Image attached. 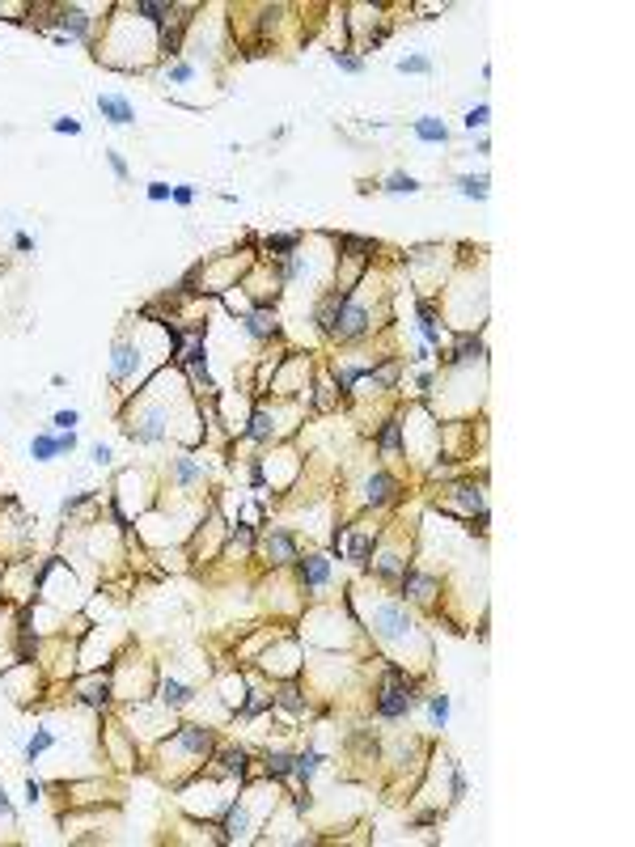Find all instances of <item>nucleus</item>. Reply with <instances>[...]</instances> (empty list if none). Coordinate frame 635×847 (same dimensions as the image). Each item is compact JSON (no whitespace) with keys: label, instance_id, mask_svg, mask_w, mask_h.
<instances>
[{"label":"nucleus","instance_id":"nucleus-1","mask_svg":"<svg viewBox=\"0 0 635 847\" xmlns=\"http://www.w3.org/2000/svg\"><path fill=\"white\" fill-rule=\"evenodd\" d=\"M415 703H420V695H415L411 678H407L403 669L390 665L386 678H381V686H377V699H373L377 716H381V720H403V716H411Z\"/></svg>","mask_w":635,"mask_h":847},{"label":"nucleus","instance_id":"nucleus-2","mask_svg":"<svg viewBox=\"0 0 635 847\" xmlns=\"http://www.w3.org/2000/svg\"><path fill=\"white\" fill-rule=\"evenodd\" d=\"M368 331H373L368 305H360V301L347 293V301L339 305V314H335V322L326 326V335H335L339 343H352V339H360V335H368Z\"/></svg>","mask_w":635,"mask_h":847},{"label":"nucleus","instance_id":"nucleus-3","mask_svg":"<svg viewBox=\"0 0 635 847\" xmlns=\"http://www.w3.org/2000/svg\"><path fill=\"white\" fill-rule=\"evenodd\" d=\"M373 636L386 640V644H407L415 636V623H411V615L403 606H381L373 615Z\"/></svg>","mask_w":635,"mask_h":847},{"label":"nucleus","instance_id":"nucleus-4","mask_svg":"<svg viewBox=\"0 0 635 847\" xmlns=\"http://www.w3.org/2000/svg\"><path fill=\"white\" fill-rule=\"evenodd\" d=\"M72 449H76V436H72V432H60V436H55V432H39V436L30 441V458H34V462H51L55 453H72Z\"/></svg>","mask_w":635,"mask_h":847},{"label":"nucleus","instance_id":"nucleus-5","mask_svg":"<svg viewBox=\"0 0 635 847\" xmlns=\"http://www.w3.org/2000/svg\"><path fill=\"white\" fill-rule=\"evenodd\" d=\"M394 496H399V479H394V474L377 470V474H368V479H364V505L381 509V505H390Z\"/></svg>","mask_w":635,"mask_h":847},{"label":"nucleus","instance_id":"nucleus-6","mask_svg":"<svg viewBox=\"0 0 635 847\" xmlns=\"http://www.w3.org/2000/svg\"><path fill=\"white\" fill-rule=\"evenodd\" d=\"M98 110H102V119H110L114 128H132V124H136L132 102L119 98V93H98Z\"/></svg>","mask_w":635,"mask_h":847},{"label":"nucleus","instance_id":"nucleus-7","mask_svg":"<svg viewBox=\"0 0 635 847\" xmlns=\"http://www.w3.org/2000/svg\"><path fill=\"white\" fill-rule=\"evenodd\" d=\"M470 360H483V343H479L474 335H462V339L445 352V365L457 369V365H470Z\"/></svg>","mask_w":635,"mask_h":847},{"label":"nucleus","instance_id":"nucleus-8","mask_svg":"<svg viewBox=\"0 0 635 847\" xmlns=\"http://www.w3.org/2000/svg\"><path fill=\"white\" fill-rule=\"evenodd\" d=\"M263 555H267V563H288V559H297V547L284 530H272L263 538Z\"/></svg>","mask_w":635,"mask_h":847},{"label":"nucleus","instance_id":"nucleus-9","mask_svg":"<svg viewBox=\"0 0 635 847\" xmlns=\"http://www.w3.org/2000/svg\"><path fill=\"white\" fill-rule=\"evenodd\" d=\"M399 580H403V593L415 597V601H432V593H436V576H424V572H415V568H407Z\"/></svg>","mask_w":635,"mask_h":847},{"label":"nucleus","instance_id":"nucleus-10","mask_svg":"<svg viewBox=\"0 0 635 847\" xmlns=\"http://www.w3.org/2000/svg\"><path fill=\"white\" fill-rule=\"evenodd\" d=\"M241 326H246V335H250V339H272V335L280 331V326H276V314H272L267 305H263V309H254V314H246V318H241Z\"/></svg>","mask_w":635,"mask_h":847},{"label":"nucleus","instance_id":"nucleus-11","mask_svg":"<svg viewBox=\"0 0 635 847\" xmlns=\"http://www.w3.org/2000/svg\"><path fill=\"white\" fill-rule=\"evenodd\" d=\"M411 128H415V136H420L424 145H445V140H449V128L441 124L436 114H420V119H415Z\"/></svg>","mask_w":635,"mask_h":847},{"label":"nucleus","instance_id":"nucleus-12","mask_svg":"<svg viewBox=\"0 0 635 847\" xmlns=\"http://www.w3.org/2000/svg\"><path fill=\"white\" fill-rule=\"evenodd\" d=\"M335 542H343V551H347V559H356V563H364L368 555H373V542H377V534L373 530H364V534H352V538H343V534H335Z\"/></svg>","mask_w":635,"mask_h":847},{"label":"nucleus","instance_id":"nucleus-13","mask_svg":"<svg viewBox=\"0 0 635 847\" xmlns=\"http://www.w3.org/2000/svg\"><path fill=\"white\" fill-rule=\"evenodd\" d=\"M301 580H305L309 589H322V585L330 580V559H326V555H309V559H301Z\"/></svg>","mask_w":635,"mask_h":847},{"label":"nucleus","instance_id":"nucleus-14","mask_svg":"<svg viewBox=\"0 0 635 847\" xmlns=\"http://www.w3.org/2000/svg\"><path fill=\"white\" fill-rule=\"evenodd\" d=\"M420 335H424L428 347H441V343H445V326L436 322V309H432V305H420Z\"/></svg>","mask_w":635,"mask_h":847},{"label":"nucleus","instance_id":"nucleus-15","mask_svg":"<svg viewBox=\"0 0 635 847\" xmlns=\"http://www.w3.org/2000/svg\"><path fill=\"white\" fill-rule=\"evenodd\" d=\"M216 763H220V775H229V780H241V775H246V750H241V746H237V750H220Z\"/></svg>","mask_w":635,"mask_h":847},{"label":"nucleus","instance_id":"nucleus-16","mask_svg":"<svg viewBox=\"0 0 635 847\" xmlns=\"http://www.w3.org/2000/svg\"><path fill=\"white\" fill-rule=\"evenodd\" d=\"M377 445H381V453H399V449H403V420H386Z\"/></svg>","mask_w":635,"mask_h":847},{"label":"nucleus","instance_id":"nucleus-17","mask_svg":"<svg viewBox=\"0 0 635 847\" xmlns=\"http://www.w3.org/2000/svg\"><path fill=\"white\" fill-rule=\"evenodd\" d=\"M263 771H267V780L293 775V754H284V750H267V759H263Z\"/></svg>","mask_w":635,"mask_h":847},{"label":"nucleus","instance_id":"nucleus-18","mask_svg":"<svg viewBox=\"0 0 635 847\" xmlns=\"http://www.w3.org/2000/svg\"><path fill=\"white\" fill-rule=\"evenodd\" d=\"M297 246H301V233H276V237H267V241H263V251H267V255H276V259H284V255H288V251H297Z\"/></svg>","mask_w":635,"mask_h":847},{"label":"nucleus","instance_id":"nucleus-19","mask_svg":"<svg viewBox=\"0 0 635 847\" xmlns=\"http://www.w3.org/2000/svg\"><path fill=\"white\" fill-rule=\"evenodd\" d=\"M60 26H64L68 34H76V39L89 34V18H85V9H60Z\"/></svg>","mask_w":635,"mask_h":847},{"label":"nucleus","instance_id":"nucleus-20","mask_svg":"<svg viewBox=\"0 0 635 847\" xmlns=\"http://www.w3.org/2000/svg\"><path fill=\"white\" fill-rule=\"evenodd\" d=\"M487 187H491L487 174H462V178H457V191H462L466 199H487Z\"/></svg>","mask_w":635,"mask_h":847},{"label":"nucleus","instance_id":"nucleus-21","mask_svg":"<svg viewBox=\"0 0 635 847\" xmlns=\"http://www.w3.org/2000/svg\"><path fill=\"white\" fill-rule=\"evenodd\" d=\"M191 695H195V691L182 686V682H170V678L161 682V703H166V707H182V703H191Z\"/></svg>","mask_w":635,"mask_h":847},{"label":"nucleus","instance_id":"nucleus-22","mask_svg":"<svg viewBox=\"0 0 635 847\" xmlns=\"http://www.w3.org/2000/svg\"><path fill=\"white\" fill-rule=\"evenodd\" d=\"M318 767H322V754H318V750H305V754L293 759V775H297V780H314Z\"/></svg>","mask_w":635,"mask_h":847},{"label":"nucleus","instance_id":"nucleus-23","mask_svg":"<svg viewBox=\"0 0 635 847\" xmlns=\"http://www.w3.org/2000/svg\"><path fill=\"white\" fill-rule=\"evenodd\" d=\"M428 716H432L436 729H445V724H449V695H445V691H436V695L428 699Z\"/></svg>","mask_w":635,"mask_h":847},{"label":"nucleus","instance_id":"nucleus-24","mask_svg":"<svg viewBox=\"0 0 635 847\" xmlns=\"http://www.w3.org/2000/svg\"><path fill=\"white\" fill-rule=\"evenodd\" d=\"M246 436H250V441H272V415H267V411H254Z\"/></svg>","mask_w":635,"mask_h":847},{"label":"nucleus","instance_id":"nucleus-25","mask_svg":"<svg viewBox=\"0 0 635 847\" xmlns=\"http://www.w3.org/2000/svg\"><path fill=\"white\" fill-rule=\"evenodd\" d=\"M381 191H390V195H415V191H420V182H415L411 174H403V170H399V174H390V178H386V187H381Z\"/></svg>","mask_w":635,"mask_h":847},{"label":"nucleus","instance_id":"nucleus-26","mask_svg":"<svg viewBox=\"0 0 635 847\" xmlns=\"http://www.w3.org/2000/svg\"><path fill=\"white\" fill-rule=\"evenodd\" d=\"M174 479L178 483H195V479H203V466L191 462V458H174Z\"/></svg>","mask_w":635,"mask_h":847},{"label":"nucleus","instance_id":"nucleus-27","mask_svg":"<svg viewBox=\"0 0 635 847\" xmlns=\"http://www.w3.org/2000/svg\"><path fill=\"white\" fill-rule=\"evenodd\" d=\"M81 699H85L89 707H102V703L110 699V686H106V678H102V682H85V686H81Z\"/></svg>","mask_w":635,"mask_h":847},{"label":"nucleus","instance_id":"nucleus-28","mask_svg":"<svg viewBox=\"0 0 635 847\" xmlns=\"http://www.w3.org/2000/svg\"><path fill=\"white\" fill-rule=\"evenodd\" d=\"M51 746H55V733H51V729H39V733H34V738L26 742V759L34 763V759H39L43 750H51Z\"/></svg>","mask_w":635,"mask_h":847},{"label":"nucleus","instance_id":"nucleus-29","mask_svg":"<svg viewBox=\"0 0 635 847\" xmlns=\"http://www.w3.org/2000/svg\"><path fill=\"white\" fill-rule=\"evenodd\" d=\"M330 60H335V68H339V72H352V76H360V72H364V55H352V51H335Z\"/></svg>","mask_w":635,"mask_h":847},{"label":"nucleus","instance_id":"nucleus-30","mask_svg":"<svg viewBox=\"0 0 635 847\" xmlns=\"http://www.w3.org/2000/svg\"><path fill=\"white\" fill-rule=\"evenodd\" d=\"M487 119H491V106H487V102H479L474 110H466V119H462V124H466L470 132H483V128H487Z\"/></svg>","mask_w":635,"mask_h":847},{"label":"nucleus","instance_id":"nucleus-31","mask_svg":"<svg viewBox=\"0 0 635 847\" xmlns=\"http://www.w3.org/2000/svg\"><path fill=\"white\" fill-rule=\"evenodd\" d=\"M399 72H411V76H428V72H432V60H428V55H407V60H399Z\"/></svg>","mask_w":635,"mask_h":847},{"label":"nucleus","instance_id":"nucleus-32","mask_svg":"<svg viewBox=\"0 0 635 847\" xmlns=\"http://www.w3.org/2000/svg\"><path fill=\"white\" fill-rule=\"evenodd\" d=\"M276 703L288 707V712H305V699H301V691H293V686H284V691L276 695Z\"/></svg>","mask_w":635,"mask_h":847},{"label":"nucleus","instance_id":"nucleus-33","mask_svg":"<svg viewBox=\"0 0 635 847\" xmlns=\"http://www.w3.org/2000/svg\"><path fill=\"white\" fill-rule=\"evenodd\" d=\"M76 424H81V411H72V407H68V411H55V428H60V432H72Z\"/></svg>","mask_w":635,"mask_h":847},{"label":"nucleus","instance_id":"nucleus-34","mask_svg":"<svg viewBox=\"0 0 635 847\" xmlns=\"http://www.w3.org/2000/svg\"><path fill=\"white\" fill-rule=\"evenodd\" d=\"M51 128H55L60 136H76V132H81V124H76V119H68V114H64V119H55Z\"/></svg>","mask_w":635,"mask_h":847},{"label":"nucleus","instance_id":"nucleus-35","mask_svg":"<svg viewBox=\"0 0 635 847\" xmlns=\"http://www.w3.org/2000/svg\"><path fill=\"white\" fill-rule=\"evenodd\" d=\"M170 191H174V187H170V182H149V199H153V204H161V199H170Z\"/></svg>","mask_w":635,"mask_h":847},{"label":"nucleus","instance_id":"nucleus-36","mask_svg":"<svg viewBox=\"0 0 635 847\" xmlns=\"http://www.w3.org/2000/svg\"><path fill=\"white\" fill-rule=\"evenodd\" d=\"M170 199H174V204H182V208H187V204H191V199H195V187H174V191H170Z\"/></svg>","mask_w":635,"mask_h":847},{"label":"nucleus","instance_id":"nucleus-37","mask_svg":"<svg viewBox=\"0 0 635 847\" xmlns=\"http://www.w3.org/2000/svg\"><path fill=\"white\" fill-rule=\"evenodd\" d=\"M191 76H195L191 64H174V68H170V81H191Z\"/></svg>","mask_w":635,"mask_h":847},{"label":"nucleus","instance_id":"nucleus-38","mask_svg":"<svg viewBox=\"0 0 635 847\" xmlns=\"http://www.w3.org/2000/svg\"><path fill=\"white\" fill-rule=\"evenodd\" d=\"M106 161H110V170H114V178H119V182H123V178H127V166H123V157H119V153H106Z\"/></svg>","mask_w":635,"mask_h":847},{"label":"nucleus","instance_id":"nucleus-39","mask_svg":"<svg viewBox=\"0 0 635 847\" xmlns=\"http://www.w3.org/2000/svg\"><path fill=\"white\" fill-rule=\"evenodd\" d=\"M93 462H98V466H110V449H106V445H93Z\"/></svg>","mask_w":635,"mask_h":847},{"label":"nucleus","instance_id":"nucleus-40","mask_svg":"<svg viewBox=\"0 0 635 847\" xmlns=\"http://www.w3.org/2000/svg\"><path fill=\"white\" fill-rule=\"evenodd\" d=\"M39 796H43V784H39V780H30V784H26V801H30V805H34V801H39Z\"/></svg>","mask_w":635,"mask_h":847},{"label":"nucleus","instance_id":"nucleus-41","mask_svg":"<svg viewBox=\"0 0 635 847\" xmlns=\"http://www.w3.org/2000/svg\"><path fill=\"white\" fill-rule=\"evenodd\" d=\"M0 818H13V809H9V801H5V792H0Z\"/></svg>","mask_w":635,"mask_h":847}]
</instances>
